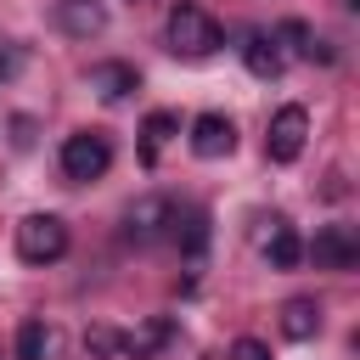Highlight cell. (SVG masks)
I'll use <instances>...</instances> for the list:
<instances>
[{"mask_svg":"<svg viewBox=\"0 0 360 360\" xmlns=\"http://www.w3.org/2000/svg\"><path fill=\"white\" fill-rule=\"evenodd\" d=\"M11 129H17V146H28V141H34V118H17Z\"/></svg>","mask_w":360,"mask_h":360,"instance_id":"obj_21","label":"cell"},{"mask_svg":"<svg viewBox=\"0 0 360 360\" xmlns=\"http://www.w3.org/2000/svg\"><path fill=\"white\" fill-rule=\"evenodd\" d=\"M135 84H141V73H135L129 62H96V68H90V90H96L101 101H124Z\"/></svg>","mask_w":360,"mask_h":360,"instance_id":"obj_9","label":"cell"},{"mask_svg":"<svg viewBox=\"0 0 360 360\" xmlns=\"http://www.w3.org/2000/svg\"><path fill=\"white\" fill-rule=\"evenodd\" d=\"M56 28L68 39H96L107 28V6L101 0H56Z\"/></svg>","mask_w":360,"mask_h":360,"instance_id":"obj_7","label":"cell"},{"mask_svg":"<svg viewBox=\"0 0 360 360\" xmlns=\"http://www.w3.org/2000/svg\"><path fill=\"white\" fill-rule=\"evenodd\" d=\"M174 129H180V118L174 112H146V124H141V163H158V152H163V141H174Z\"/></svg>","mask_w":360,"mask_h":360,"instance_id":"obj_15","label":"cell"},{"mask_svg":"<svg viewBox=\"0 0 360 360\" xmlns=\"http://www.w3.org/2000/svg\"><path fill=\"white\" fill-rule=\"evenodd\" d=\"M242 62H248V73L253 79H281V45L270 39V34H248V45H242Z\"/></svg>","mask_w":360,"mask_h":360,"instance_id":"obj_13","label":"cell"},{"mask_svg":"<svg viewBox=\"0 0 360 360\" xmlns=\"http://www.w3.org/2000/svg\"><path fill=\"white\" fill-rule=\"evenodd\" d=\"M169 236H174V242L186 248V259L197 264V259H202V248H208V214H202V208H186V214L174 208V219H169Z\"/></svg>","mask_w":360,"mask_h":360,"instance_id":"obj_10","label":"cell"},{"mask_svg":"<svg viewBox=\"0 0 360 360\" xmlns=\"http://www.w3.org/2000/svg\"><path fill=\"white\" fill-rule=\"evenodd\" d=\"M169 219H174V202H169V197H141V202L124 214V236L146 248V242L169 236Z\"/></svg>","mask_w":360,"mask_h":360,"instance_id":"obj_6","label":"cell"},{"mask_svg":"<svg viewBox=\"0 0 360 360\" xmlns=\"http://www.w3.org/2000/svg\"><path fill=\"white\" fill-rule=\"evenodd\" d=\"M17 68H22V56L11 45H0V79H17Z\"/></svg>","mask_w":360,"mask_h":360,"instance_id":"obj_20","label":"cell"},{"mask_svg":"<svg viewBox=\"0 0 360 360\" xmlns=\"http://www.w3.org/2000/svg\"><path fill=\"white\" fill-rule=\"evenodd\" d=\"M169 338H174V321H169V315H152L146 326H135V332L124 338V354H129V360H146V354H158Z\"/></svg>","mask_w":360,"mask_h":360,"instance_id":"obj_14","label":"cell"},{"mask_svg":"<svg viewBox=\"0 0 360 360\" xmlns=\"http://www.w3.org/2000/svg\"><path fill=\"white\" fill-rule=\"evenodd\" d=\"M219 45H225V34H219V22H214L202 6H174V11H169V51H174V56L202 62V56H214Z\"/></svg>","mask_w":360,"mask_h":360,"instance_id":"obj_1","label":"cell"},{"mask_svg":"<svg viewBox=\"0 0 360 360\" xmlns=\"http://www.w3.org/2000/svg\"><path fill=\"white\" fill-rule=\"evenodd\" d=\"M304 141H309V112H304L298 101H287V107L270 118V135H264V158H270V163H292V158L304 152Z\"/></svg>","mask_w":360,"mask_h":360,"instance_id":"obj_4","label":"cell"},{"mask_svg":"<svg viewBox=\"0 0 360 360\" xmlns=\"http://www.w3.org/2000/svg\"><path fill=\"white\" fill-rule=\"evenodd\" d=\"M264 259H270V270H292V264L304 259V242H298V231L276 219V231H270V242H264Z\"/></svg>","mask_w":360,"mask_h":360,"instance_id":"obj_16","label":"cell"},{"mask_svg":"<svg viewBox=\"0 0 360 360\" xmlns=\"http://www.w3.org/2000/svg\"><path fill=\"white\" fill-rule=\"evenodd\" d=\"M68 253V225L56 214H28L17 225V259L22 264H56Z\"/></svg>","mask_w":360,"mask_h":360,"instance_id":"obj_2","label":"cell"},{"mask_svg":"<svg viewBox=\"0 0 360 360\" xmlns=\"http://www.w3.org/2000/svg\"><path fill=\"white\" fill-rule=\"evenodd\" d=\"M315 332H321L315 298H287V304H281V338H287V343H309Z\"/></svg>","mask_w":360,"mask_h":360,"instance_id":"obj_11","label":"cell"},{"mask_svg":"<svg viewBox=\"0 0 360 360\" xmlns=\"http://www.w3.org/2000/svg\"><path fill=\"white\" fill-rule=\"evenodd\" d=\"M107 163H112V146H107L101 129H79V135L62 141V174L68 180H101Z\"/></svg>","mask_w":360,"mask_h":360,"instance_id":"obj_3","label":"cell"},{"mask_svg":"<svg viewBox=\"0 0 360 360\" xmlns=\"http://www.w3.org/2000/svg\"><path fill=\"white\" fill-rule=\"evenodd\" d=\"M276 39H281L292 56H304V62H332L326 39H315V28H309V22H298V17H287V22L276 28Z\"/></svg>","mask_w":360,"mask_h":360,"instance_id":"obj_12","label":"cell"},{"mask_svg":"<svg viewBox=\"0 0 360 360\" xmlns=\"http://www.w3.org/2000/svg\"><path fill=\"white\" fill-rule=\"evenodd\" d=\"M231 360H270V349H264L259 338H236V343H231Z\"/></svg>","mask_w":360,"mask_h":360,"instance_id":"obj_19","label":"cell"},{"mask_svg":"<svg viewBox=\"0 0 360 360\" xmlns=\"http://www.w3.org/2000/svg\"><path fill=\"white\" fill-rule=\"evenodd\" d=\"M231 146H236V124H231L225 112L191 118V152H197V158H225Z\"/></svg>","mask_w":360,"mask_h":360,"instance_id":"obj_8","label":"cell"},{"mask_svg":"<svg viewBox=\"0 0 360 360\" xmlns=\"http://www.w3.org/2000/svg\"><path fill=\"white\" fill-rule=\"evenodd\" d=\"M45 354H51V326L39 315H28L17 326V360H45Z\"/></svg>","mask_w":360,"mask_h":360,"instance_id":"obj_17","label":"cell"},{"mask_svg":"<svg viewBox=\"0 0 360 360\" xmlns=\"http://www.w3.org/2000/svg\"><path fill=\"white\" fill-rule=\"evenodd\" d=\"M304 253H309L321 270H354V264H360V236H354L349 225H321Z\"/></svg>","mask_w":360,"mask_h":360,"instance_id":"obj_5","label":"cell"},{"mask_svg":"<svg viewBox=\"0 0 360 360\" xmlns=\"http://www.w3.org/2000/svg\"><path fill=\"white\" fill-rule=\"evenodd\" d=\"M84 349L101 354V360H107V354H124V332H118V326H90V332H84Z\"/></svg>","mask_w":360,"mask_h":360,"instance_id":"obj_18","label":"cell"}]
</instances>
